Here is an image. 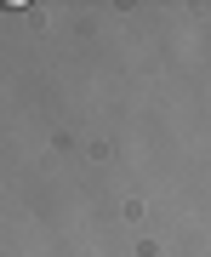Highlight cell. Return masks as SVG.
Here are the masks:
<instances>
[]
</instances>
